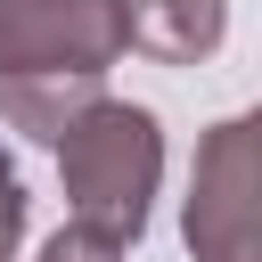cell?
I'll list each match as a JSON object with an SVG mask.
<instances>
[{
	"label": "cell",
	"instance_id": "5",
	"mask_svg": "<svg viewBox=\"0 0 262 262\" xmlns=\"http://www.w3.org/2000/svg\"><path fill=\"white\" fill-rule=\"evenodd\" d=\"M90 98H106V74H0V123L41 147H57V131Z\"/></svg>",
	"mask_w": 262,
	"mask_h": 262
},
{
	"label": "cell",
	"instance_id": "4",
	"mask_svg": "<svg viewBox=\"0 0 262 262\" xmlns=\"http://www.w3.org/2000/svg\"><path fill=\"white\" fill-rule=\"evenodd\" d=\"M115 8H123V41L164 66H196L229 33V0H115Z\"/></svg>",
	"mask_w": 262,
	"mask_h": 262
},
{
	"label": "cell",
	"instance_id": "7",
	"mask_svg": "<svg viewBox=\"0 0 262 262\" xmlns=\"http://www.w3.org/2000/svg\"><path fill=\"white\" fill-rule=\"evenodd\" d=\"M16 246H25V180L0 156V262H16Z\"/></svg>",
	"mask_w": 262,
	"mask_h": 262
},
{
	"label": "cell",
	"instance_id": "1",
	"mask_svg": "<svg viewBox=\"0 0 262 262\" xmlns=\"http://www.w3.org/2000/svg\"><path fill=\"white\" fill-rule=\"evenodd\" d=\"M57 180H66V213L139 246L156 180H164V123L131 98H90L66 131H57Z\"/></svg>",
	"mask_w": 262,
	"mask_h": 262
},
{
	"label": "cell",
	"instance_id": "6",
	"mask_svg": "<svg viewBox=\"0 0 262 262\" xmlns=\"http://www.w3.org/2000/svg\"><path fill=\"white\" fill-rule=\"evenodd\" d=\"M41 262H123V237H106V229H90V221H66V229L41 246Z\"/></svg>",
	"mask_w": 262,
	"mask_h": 262
},
{
	"label": "cell",
	"instance_id": "3",
	"mask_svg": "<svg viewBox=\"0 0 262 262\" xmlns=\"http://www.w3.org/2000/svg\"><path fill=\"white\" fill-rule=\"evenodd\" d=\"M123 49L115 0H0V74H106Z\"/></svg>",
	"mask_w": 262,
	"mask_h": 262
},
{
	"label": "cell",
	"instance_id": "2",
	"mask_svg": "<svg viewBox=\"0 0 262 262\" xmlns=\"http://www.w3.org/2000/svg\"><path fill=\"white\" fill-rule=\"evenodd\" d=\"M180 229L196 262H262V123L254 115H229L196 139Z\"/></svg>",
	"mask_w": 262,
	"mask_h": 262
}]
</instances>
